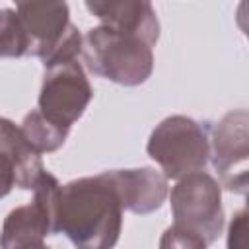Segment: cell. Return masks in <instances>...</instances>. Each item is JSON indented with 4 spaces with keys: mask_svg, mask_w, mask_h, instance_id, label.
Wrapping results in <instances>:
<instances>
[{
    "mask_svg": "<svg viewBox=\"0 0 249 249\" xmlns=\"http://www.w3.org/2000/svg\"><path fill=\"white\" fill-rule=\"evenodd\" d=\"M228 249H247V210H239L228 228Z\"/></svg>",
    "mask_w": 249,
    "mask_h": 249,
    "instance_id": "obj_15",
    "label": "cell"
},
{
    "mask_svg": "<svg viewBox=\"0 0 249 249\" xmlns=\"http://www.w3.org/2000/svg\"><path fill=\"white\" fill-rule=\"evenodd\" d=\"M123 230V204L109 171L60 185L54 233L76 249H113Z\"/></svg>",
    "mask_w": 249,
    "mask_h": 249,
    "instance_id": "obj_1",
    "label": "cell"
},
{
    "mask_svg": "<svg viewBox=\"0 0 249 249\" xmlns=\"http://www.w3.org/2000/svg\"><path fill=\"white\" fill-rule=\"evenodd\" d=\"M93 97V88L80 60L45 68L37 111L53 124L70 130Z\"/></svg>",
    "mask_w": 249,
    "mask_h": 249,
    "instance_id": "obj_6",
    "label": "cell"
},
{
    "mask_svg": "<svg viewBox=\"0 0 249 249\" xmlns=\"http://www.w3.org/2000/svg\"><path fill=\"white\" fill-rule=\"evenodd\" d=\"M111 181L119 193L123 210L134 214H150L167 198V179L154 167L113 169Z\"/></svg>",
    "mask_w": 249,
    "mask_h": 249,
    "instance_id": "obj_11",
    "label": "cell"
},
{
    "mask_svg": "<svg viewBox=\"0 0 249 249\" xmlns=\"http://www.w3.org/2000/svg\"><path fill=\"white\" fill-rule=\"evenodd\" d=\"M175 228L196 235L206 245L214 243L224 230L220 183L206 171H195L177 179L169 195Z\"/></svg>",
    "mask_w": 249,
    "mask_h": 249,
    "instance_id": "obj_4",
    "label": "cell"
},
{
    "mask_svg": "<svg viewBox=\"0 0 249 249\" xmlns=\"http://www.w3.org/2000/svg\"><path fill=\"white\" fill-rule=\"evenodd\" d=\"M27 54V39L19 25L16 10L2 8L0 10V56H25Z\"/></svg>",
    "mask_w": 249,
    "mask_h": 249,
    "instance_id": "obj_13",
    "label": "cell"
},
{
    "mask_svg": "<svg viewBox=\"0 0 249 249\" xmlns=\"http://www.w3.org/2000/svg\"><path fill=\"white\" fill-rule=\"evenodd\" d=\"M58 191V179L45 169L33 187V200L6 216L0 231V249H51L45 237L54 235Z\"/></svg>",
    "mask_w": 249,
    "mask_h": 249,
    "instance_id": "obj_5",
    "label": "cell"
},
{
    "mask_svg": "<svg viewBox=\"0 0 249 249\" xmlns=\"http://www.w3.org/2000/svg\"><path fill=\"white\" fill-rule=\"evenodd\" d=\"M86 8L101 21L119 33L134 35L146 41L150 47L158 43L160 21L156 10L146 0H109V2H86Z\"/></svg>",
    "mask_w": 249,
    "mask_h": 249,
    "instance_id": "obj_10",
    "label": "cell"
},
{
    "mask_svg": "<svg viewBox=\"0 0 249 249\" xmlns=\"http://www.w3.org/2000/svg\"><path fill=\"white\" fill-rule=\"evenodd\" d=\"M146 152L161 167L165 179L204 171L210 158L208 130L191 117L171 115L152 130Z\"/></svg>",
    "mask_w": 249,
    "mask_h": 249,
    "instance_id": "obj_3",
    "label": "cell"
},
{
    "mask_svg": "<svg viewBox=\"0 0 249 249\" xmlns=\"http://www.w3.org/2000/svg\"><path fill=\"white\" fill-rule=\"evenodd\" d=\"M82 56L89 72L121 86H140L154 70V53L146 41L105 25L84 35Z\"/></svg>",
    "mask_w": 249,
    "mask_h": 249,
    "instance_id": "obj_2",
    "label": "cell"
},
{
    "mask_svg": "<svg viewBox=\"0 0 249 249\" xmlns=\"http://www.w3.org/2000/svg\"><path fill=\"white\" fill-rule=\"evenodd\" d=\"M16 14L27 39V56H37L43 64L62 47L74 27L64 2H19Z\"/></svg>",
    "mask_w": 249,
    "mask_h": 249,
    "instance_id": "obj_8",
    "label": "cell"
},
{
    "mask_svg": "<svg viewBox=\"0 0 249 249\" xmlns=\"http://www.w3.org/2000/svg\"><path fill=\"white\" fill-rule=\"evenodd\" d=\"M206 247L208 245L202 239L175 226H169L160 239V249H206Z\"/></svg>",
    "mask_w": 249,
    "mask_h": 249,
    "instance_id": "obj_14",
    "label": "cell"
},
{
    "mask_svg": "<svg viewBox=\"0 0 249 249\" xmlns=\"http://www.w3.org/2000/svg\"><path fill=\"white\" fill-rule=\"evenodd\" d=\"M19 130L25 136V140L29 142V146L39 156L58 150L64 144V140L70 132V130L60 128V126L53 124L51 121H47L37 109L23 117V121L19 124Z\"/></svg>",
    "mask_w": 249,
    "mask_h": 249,
    "instance_id": "obj_12",
    "label": "cell"
},
{
    "mask_svg": "<svg viewBox=\"0 0 249 249\" xmlns=\"http://www.w3.org/2000/svg\"><path fill=\"white\" fill-rule=\"evenodd\" d=\"M249 115L247 109H235L226 113L212 128L210 156L212 165L218 171L222 185L233 193H247V173L239 171L247 163L249 156Z\"/></svg>",
    "mask_w": 249,
    "mask_h": 249,
    "instance_id": "obj_7",
    "label": "cell"
},
{
    "mask_svg": "<svg viewBox=\"0 0 249 249\" xmlns=\"http://www.w3.org/2000/svg\"><path fill=\"white\" fill-rule=\"evenodd\" d=\"M43 171L41 156L29 146L19 126L0 117V198L10 195L14 187L33 191Z\"/></svg>",
    "mask_w": 249,
    "mask_h": 249,
    "instance_id": "obj_9",
    "label": "cell"
}]
</instances>
